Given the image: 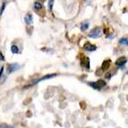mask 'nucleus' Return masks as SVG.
I'll list each match as a JSON object with an SVG mask.
<instances>
[{"mask_svg": "<svg viewBox=\"0 0 128 128\" xmlns=\"http://www.w3.org/2000/svg\"><path fill=\"white\" fill-rule=\"evenodd\" d=\"M102 36V29L101 27H96L92 30H91V32L89 33V36L90 38H98Z\"/></svg>", "mask_w": 128, "mask_h": 128, "instance_id": "1", "label": "nucleus"}, {"mask_svg": "<svg viewBox=\"0 0 128 128\" xmlns=\"http://www.w3.org/2000/svg\"><path fill=\"white\" fill-rule=\"evenodd\" d=\"M89 85L92 86L94 89L100 90L106 85V82H104V80H98V82H89Z\"/></svg>", "mask_w": 128, "mask_h": 128, "instance_id": "2", "label": "nucleus"}, {"mask_svg": "<svg viewBox=\"0 0 128 128\" xmlns=\"http://www.w3.org/2000/svg\"><path fill=\"white\" fill-rule=\"evenodd\" d=\"M56 76H57V74H50V75H47V76H45V77H42L41 78H39V80H35V82H33V83H31V84H29V85H27L26 87H29V86H33L34 84H36V83H38V82H42V80H50V78H54V77H56Z\"/></svg>", "mask_w": 128, "mask_h": 128, "instance_id": "3", "label": "nucleus"}, {"mask_svg": "<svg viewBox=\"0 0 128 128\" xmlns=\"http://www.w3.org/2000/svg\"><path fill=\"white\" fill-rule=\"evenodd\" d=\"M18 69H20V64H11L8 66V73L10 74L14 71H17Z\"/></svg>", "mask_w": 128, "mask_h": 128, "instance_id": "4", "label": "nucleus"}, {"mask_svg": "<svg viewBox=\"0 0 128 128\" xmlns=\"http://www.w3.org/2000/svg\"><path fill=\"white\" fill-rule=\"evenodd\" d=\"M84 50L91 52H94L96 50V47L94 45L91 44V43H86L85 45H84Z\"/></svg>", "mask_w": 128, "mask_h": 128, "instance_id": "5", "label": "nucleus"}, {"mask_svg": "<svg viewBox=\"0 0 128 128\" xmlns=\"http://www.w3.org/2000/svg\"><path fill=\"white\" fill-rule=\"evenodd\" d=\"M24 22H25V24L27 25L29 24H33V15L32 14H26L24 16Z\"/></svg>", "mask_w": 128, "mask_h": 128, "instance_id": "6", "label": "nucleus"}, {"mask_svg": "<svg viewBox=\"0 0 128 128\" xmlns=\"http://www.w3.org/2000/svg\"><path fill=\"white\" fill-rule=\"evenodd\" d=\"M125 63H126V58H125V57H121V58H119L118 61L116 62V64L122 66H124Z\"/></svg>", "mask_w": 128, "mask_h": 128, "instance_id": "7", "label": "nucleus"}, {"mask_svg": "<svg viewBox=\"0 0 128 128\" xmlns=\"http://www.w3.org/2000/svg\"><path fill=\"white\" fill-rule=\"evenodd\" d=\"M89 27V22H82V25H80V29H82V31H86L87 29Z\"/></svg>", "mask_w": 128, "mask_h": 128, "instance_id": "8", "label": "nucleus"}, {"mask_svg": "<svg viewBox=\"0 0 128 128\" xmlns=\"http://www.w3.org/2000/svg\"><path fill=\"white\" fill-rule=\"evenodd\" d=\"M119 43L124 46H128V38H122L119 40Z\"/></svg>", "mask_w": 128, "mask_h": 128, "instance_id": "9", "label": "nucleus"}, {"mask_svg": "<svg viewBox=\"0 0 128 128\" xmlns=\"http://www.w3.org/2000/svg\"><path fill=\"white\" fill-rule=\"evenodd\" d=\"M19 52H20V50H19L17 45H12L11 46V52H13V54H19Z\"/></svg>", "mask_w": 128, "mask_h": 128, "instance_id": "10", "label": "nucleus"}, {"mask_svg": "<svg viewBox=\"0 0 128 128\" xmlns=\"http://www.w3.org/2000/svg\"><path fill=\"white\" fill-rule=\"evenodd\" d=\"M34 8H35V10H41L43 8V5L40 2H35L34 4Z\"/></svg>", "mask_w": 128, "mask_h": 128, "instance_id": "11", "label": "nucleus"}, {"mask_svg": "<svg viewBox=\"0 0 128 128\" xmlns=\"http://www.w3.org/2000/svg\"><path fill=\"white\" fill-rule=\"evenodd\" d=\"M54 3V0H50V1H49V10H50V11L52 10Z\"/></svg>", "mask_w": 128, "mask_h": 128, "instance_id": "12", "label": "nucleus"}, {"mask_svg": "<svg viewBox=\"0 0 128 128\" xmlns=\"http://www.w3.org/2000/svg\"><path fill=\"white\" fill-rule=\"evenodd\" d=\"M0 128H15L14 126H11V125L8 124H0Z\"/></svg>", "mask_w": 128, "mask_h": 128, "instance_id": "13", "label": "nucleus"}, {"mask_svg": "<svg viewBox=\"0 0 128 128\" xmlns=\"http://www.w3.org/2000/svg\"><path fill=\"white\" fill-rule=\"evenodd\" d=\"M5 7H6V2H3L2 6H1V10H0V15L3 13L4 10H5Z\"/></svg>", "mask_w": 128, "mask_h": 128, "instance_id": "14", "label": "nucleus"}, {"mask_svg": "<svg viewBox=\"0 0 128 128\" xmlns=\"http://www.w3.org/2000/svg\"><path fill=\"white\" fill-rule=\"evenodd\" d=\"M0 60L1 61H5V58H4L3 54H2V52H0Z\"/></svg>", "mask_w": 128, "mask_h": 128, "instance_id": "15", "label": "nucleus"}, {"mask_svg": "<svg viewBox=\"0 0 128 128\" xmlns=\"http://www.w3.org/2000/svg\"><path fill=\"white\" fill-rule=\"evenodd\" d=\"M3 71H4V68L2 66V68H1V69H0V77L3 75Z\"/></svg>", "mask_w": 128, "mask_h": 128, "instance_id": "16", "label": "nucleus"}]
</instances>
